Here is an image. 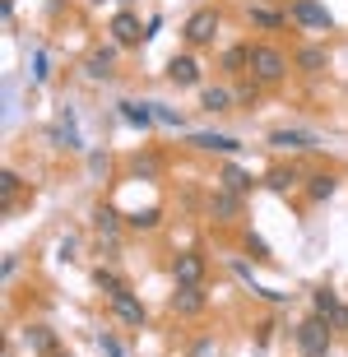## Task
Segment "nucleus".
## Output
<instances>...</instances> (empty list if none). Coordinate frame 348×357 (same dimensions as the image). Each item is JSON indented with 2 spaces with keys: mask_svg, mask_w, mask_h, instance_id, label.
I'll use <instances>...</instances> for the list:
<instances>
[{
  "mask_svg": "<svg viewBox=\"0 0 348 357\" xmlns=\"http://www.w3.org/2000/svg\"><path fill=\"white\" fill-rule=\"evenodd\" d=\"M251 79L255 84H283L288 79V56L274 42H255L251 47Z\"/></svg>",
  "mask_w": 348,
  "mask_h": 357,
  "instance_id": "obj_1",
  "label": "nucleus"
},
{
  "mask_svg": "<svg viewBox=\"0 0 348 357\" xmlns=\"http://www.w3.org/2000/svg\"><path fill=\"white\" fill-rule=\"evenodd\" d=\"M330 320H321V316H311V320H302L293 330V339H297V353L302 357H330Z\"/></svg>",
  "mask_w": 348,
  "mask_h": 357,
  "instance_id": "obj_2",
  "label": "nucleus"
},
{
  "mask_svg": "<svg viewBox=\"0 0 348 357\" xmlns=\"http://www.w3.org/2000/svg\"><path fill=\"white\" fill-rule=\"evenodd\" d=\"M288 19H293L297 28H307V33H330V28H335V14L325 10L321 0H293V5H288Z\"/></svg>",
  "mask_w": 348,
  "mask_h": 357,
  "instance_id": "obj_3",
  "label": "nucleus"
},
{
  "mask_svg": "<svg viewBox=\"0 0 348 357\" xmlns=\"http://www.w3.org/2000/svg\"><path fill=\"white\" fill-rule=\"evenodd\" d=\"M107 33H112V47H139L144 42V28H139V14L135 10H116Z\"/></svg>",
  "mask_w": 348,
  "mask_h": 357,
  "instance_id": "obj_4",
  "label": "nucleus"
},
{
  "mask_svg": "<svg viewBox=\"0 0 348 357\" xmlns=\"http://www.w3.org/2000/svg\"><path fill=\"white\" fill-rule=\"evenodd\" d=\"M181 38H186L190 47H209V42L218 38V10H195L186 19V28H181Z\"/></svg>",
  "mask_w": 348,
  "mask_h": 357,
  "instance_id": "obj_5",
  "label": "nucleus"
},
{
  "mask_svg": "<svg viewBox=\"0 0 348 357\" xmlns=\"http://www.w3.org/2000/svg\"><path fill=\"white\" fill-rule=\"evenodd\" d=\"M167 306H172L176 316H200L204 306H209V292H204V283H176V292L167 297Z\"/></svg>",
  "mask_w": 348,
  "mask_h": 357,
  "instance_id": "obj_6",
  "label": "nucleus"
},
{
  "mask_svg": "<svg viewBox=\"0 0 348 357\" xmlns=\"http://www.w3.org/2000/svg\"><path fill=\"white\" fill-rule=\"evenodd\" d=\"M172 278L176 283H204V255L200 251H176L172 255Z\"/></svg>",
  "mask_w": 348,
  "mask_h": 357,
  "instance_id": "obj_7",
  "label": "nucleus"
},
{
  "mask_svg": "<svg viewBox=\"0 0 348 357\" xmlns=\"http://www.w3.org/2000/svg\"><path fill=\"white\" fill-rule=\"evenodd\" d=\"M167 79L176 89H200V61L195 56H172L167 61Z\"/></svg>",
  "mask_w": 348,
  "mask_h": 357,
  "instance_id": "obj_8",
  "label": "nucleus"
},
{
  "mask_svg": "<svg viewBox=\"0 0 348 357\" xmlns=\"http://www.w3.org/2000/svg\"><path fill=\"white\" fill-rule=\"evenodd\" d=\"M112 316H116L121 325H130V330H144V302H139L135 292H121V297H112Z\"/></svg>",
  "mask_w": 348,
  "mask_h": 357,
  "instance_id": "obj_9",
  "label": "nucleus"
},
{
  "mask_svg": "<svg viewBox=\"0 0 348 357\" xmlns=\"http://www.w3.org/2000/svg\"><path fill=\"white\" fill-rule=\"evenodd\" d=\"M269 149H288V153H307V149H321V139L311 130H274L269 135Z\"/></svg>",
  "mask_w": 348,
  "mask_h": 357,
  "instance_id": "obj_10",
  "label": "nucleus"
},
{
  "mask_svg": "<svg viewBox=\"0 0 348 357\" xmlns=\"http://www.w3.org/2000/svg\"><path fill=\"white\" fill-rule=\"evenodd\" d=\"M209 218H218V223H237L241 218V195L237 190H214V195H209Z\"/></svg>",
  "mask_w": 348,
  "mask_h": 357,
  "instance_id": "obj_11",
  "label": "nucleus"
},
{
  "mask_svg": "<svg viewBox=\"0 0 348 357\" xmlns=\"http://www.w3.org/2000/svg\"><path fill=\"white\" fill-rule=\"evenodd\" d=\"M293 66L302 70V75H321V70H330V52H325L321 42H307V47H297Z\"/></svg>",
  "mask_w": 348,
  "mask_h": 357,
  "instance_id": "obj_12",
  "label": "nucleus"
},
{
  "mask_svg": "<svg viewBox=\"0 0 348 357\" xmlns=\"http://www.w3.org/2000/svg\"><path fill=\"white\" fill-rule=\"evenodd\" d=\"M302 181H307V176H302V172L293 167V162H288V167H269V172H265V181H260V185H269L274 195H288V190H297Z\"/></svg>",
  "mask_w": 348,
  "mask_h": 357,
  "instance_id": "obj_13",
  "label": "nucleus"
},
{
  "mask_svg": "<svg viewBox=\"0 0 348 357\" xmlns=\"http://www.w3.org/2000/svg\"><path fill=\"white\" fill-rule=\"evenodd\" d=\"M190 144H195V149H204V153H241V144L232 139V135H214V130L190 135Z\"/></svg>",
  "mask_w": 348,
  "mask_h": 357,
  "instance_id": "obj_14",
  "label": "nucleus"
},
{
  "mask_svg": "<svg viewBox=\"0 0 348 357\" xmlns=\"http://www.w3.org/2000/svg\"><path fill=\"white\" fill-rule=\"evenodd\" d=\"M335 190H339V176L335 172H311L307 176V199H311V204H325Z\"/></svg>",
  "mask_w": 348,
  "mask_h": 357,
  "instance_id": "obj_15",
  "label": "nucleus"
},
{
  "mask_svg": "<svg viewBox=\"0 0 348 357\" xmlns=\"http://www.w3.org/2000/svg\"><path fill=\"white\" fill-rule=\"evenodd\" d=\"M84 75H89V79H112V75H116V47L93 52L89 61H84Z\"/></svg>",
  "mask_w": 348,
  "mask_h": 357,
  "instance_id": "obj_16",
  "label": "nucleus"
},
{
  "mask_svg": "<svg viewBox=\"0 0 348 357\" xmlns=\"http://www.w3.org/2000/svg\"><path fill=\"white\" fill-rule=\"evenodd\" d=\"M121 121H130V126H139V130H149L153 126V102H135V98H121Z\"/></svg>",
  "mask_w": 348,
  "mask_h": 357,
  "instance_id": "obj_17",
  "label": "nucleus"
},
{
  "mask_svg": "<svg viewBox=\"0 0 348 357\" xmlns=\"http://www.w3.org/2000/svg\"><path fill=\"white\" fill-rule=\"evenodd\" d=\"M24 344L33 348V353L52 357V353H56V334H52V325H28V330H24Z\"/></svg>",
  "mask_w": 348,
  "mask_h": 357,
  "instance_id": "obj_18",
  "label": "nucleus"
},
{
  "mask_svg": "<svg viewBox=\"0 0 348 357\" xmlns=\"http://www.w3.org/2000/svg\"><path fill=\"white\" fill-rule=\"evenodd\" d=\"M246 14H251V24L260 28V33H279V28L288 24V14H279V10H265V5H251Z\"/></svg>",
  "mask_w": 348,
  "mask_h": 357,
  "instance_id": "obj_19",
  "label": "nucleus"
},
{
  "mask_svg": "<svg viewBox=\"0 0 348 357\" xmlns=\"http://www.w3.org/2000/svg\"><path fill=\"white\" fill-rule=\"evenodd\" d=\"M93 227H98V237L116 241V232H121V213L107 209V204H98V209H93Z\"/></svg>",
  "mask_w": 348,
  "mask_h": 357,
  "instance_id": "obj_20",
  "label": "nucleus"
},
{
  "mask_svg": "<svg viewBox=\"0 0 348 357\" xmlns=\"http://www.w3.org/2000/svg\"><path fill=\"white\" fill-rule=\"evenodd\" d=\"M52 139L61 149H70V153H80V149H84V139H80V130H75V116H70V112H66V121L52 130Z\"/></svg>",
  "mask_w": 348,
  "mask_h": 357,
  "instance_id": "obj_21",
  "label": "nucleus"
},
{
  "mask_svg": "<svg viewBox=\"0 0 348 357\" xmlns=\"http://www.w3.org/2000/svg\"><path fill=\"white\" fill-rule=\"evenodd\" d=\"M251 172L246 167H237V162H223V190H237V195H246L251 190Z\"/></svg>",
  "mask_w": 348,
  "mask_h": 357,
  "instance_id": "obj_22",
  "label": "nucleus"
},
{
  "mask_svg": "<svg viewBox=\"0 0 348 357\" xmlns=\"http://www.w3.org/2000/svg\"><path fill=\"white\" fill-rule=\"evenodd\" d=\"M232 98H237V93H228V89H200V107L204 112H232Z\"/></svg>",
  "mask_w": 348,
  "mask_h": 357,
  "instance_id": "obj_23",
  "label": "nucleus"
},
{
  "mask_svg": "<svg viewBox=\"0 0 348 357\" xmlns=\"http://www.w3.org/2000/svg\"><path fill=\"white\" fill-rule=\"evenodd\" d=\"M223 70L228 75H251V47H228L223 52Z\"/></svg>",
  "mask_w": 348,
  "mask_h": 357,
  "instance_id": "obj_24",
  "label": "nucleus"
},
{
  "mask_svg": "<svg viewBox=\"0 0 348 357\" xmlns=\"http://www.w3.org/2000/svg\"><path fill=\"white\" fill-rule=\"evenodd\" d=\"M93 283H98L103 292H107V302H112V297H121V292H130V288H126V278L112 274V269H103V265L93 269Z\"/></svg>",
  "mask_w": 348,
  "mask_h": 357,
  "instance_id": "obj_25",
  "label": "nucleus"
},
{
  "mask_svg": "<svg viewBox=\"0 0 348 357\" xmlns=\"http://www.w3.org/2000/svg\"><path fill=\"white\" fill-rule=\"evenodd\" d=\"M335 306H339V292L335 288H316V292H311V311H316L321 320H330V311H335Z\"/></svg>",
  "mask_w": 348,
  "mask_h": 357,
  "instance_id": "obj_26",
  "label": "nucleus"
},
{
  "mask_svg": "<svg viewBox=\"0 0 348 357\" xmlns=\"http://www.w3.org/2000/svg\"><path fill=\"white\" fill-rule=\"evenodd\" d=\"M158 223H162L158 209H144V213H130V218H126V227H135V232H153Z\"/></svg>",
  "mask_w": 348,
  "mask_h": 357,
  "instance_id": "obj_27",
  "label": "nucleus"
},
{
  "mask_svg": "<svg viewBox=\"0 0 348 357\" xmlns=\"http://www.w3.org/2000/svg\"><path fill=\"white\" fill-rule=\"evenodd\" d=\"M246 251H251V260H274V255H269V241L265 237H255V232H246Z\"/></svg>",
  "mask_w": 348,
  "mask_h": 357,
  "instance_id": "obj_28",
  "label": "nucleus"
},
{
  "mask_svg": "<svg viewBox=\"0 0 348 357\" xmlns=\"http://www.w3.org/2000/svg\"><path fill=\"white\" fill-rule=\"evenodd\" d=\"M19 185H24V181H19V172H14V167H5V172H0V195H5V199H14V190H19Z\"/></svg>",
  "mask_w": 348,
  "mask_h": 357,
  "instance_id": "obj_29",
  "label": "nucleus"
},
{
  "mask_svg": "<svg viewBox=\"0 0 348 357\" xmlns=\"http://www.w3.org/2000/svg\"><path fill=\"white\" fill-rule=\"evenodd\" d=\"M153 121H162V126H181V112H172V107L153 102Z\"/></svg>",
  "mask_w": 348,
  "mask_h": 357,
  "instance_id": "obj_30",
  "label": "nucleus"
},
{
  "mask_svg": "<svg viewBox=\"0 0 348 357\" xmlns=\"http://www.w3.org/2000/svg\"><path fill=\"white\" fill-rule=\"evenodd\" d=\"M33 79H38V84H47V79H52V70H47V52H38V56H33Z\"/></svg>",
  "mask_w": 348,
  "mask_h": 357,
  "instance_id": "obj_31",
  "label": "nucleus"
},
{
  "mask_svg": "<svg viewBox=\"0 0 348 357\" xmlns=\"http://www.w3.org/2000/svg\"><path fill=\"white\" fill-rule=\"evenodd\" d=\"M330 330H348V306H344V302L330 311Z\"/></svg>",
  "mask_w": 348,
  "mask_h": 357,
  "instance_id": "obj_32",
  "label": "nucleus"
},
{
  "mask_svg": "<svg viewBox=\"0 0 348 357\" xmlns=\"http://www.w3.org/2000/svg\"><path fill=\"white\" fill-rule=\"evenodd\" d=\"M98 348H103L107 357H126V353H121V344L112 339V334H98Z\"/></svg>",
  "mask_w": 348,
  "mask_h": 357,
  "instance_id": "obj_33",
  "label": "nucleus"
},
{
  "mask_svg": "<svg viewBox=\"0 0 348 357\" xmlns=\"http://www.w3.org/2000/svg\"><path fill=\"white\" fill-rule=\"evenodd\" d=\"M237 98H241V102H255V98H260V84H241V89H237Z\"/></svg>",
  "mask_w": 348,
  "mask_h": 357,
  "instance_id": "obj_34",
  "label": "nucleus"
},
{
  "mask_svg": "<svg viewBox=\"0 0 348 357\" xmlns=\"http://www.w3.org/2000/svg\"><path fill=\"white\" fill-rule=\"evenodd\" d=\"M158 28H162V19H158V14H153V19H149V24H144V42H153V38H158Z\"/></svg>",
  "mask_w": 348,
  "mask_h": 357,
  "instance_id": "obj_35",
  "label": "nucleus"
},
{
  "mask_svg": "<svg viewBox=\"0 0 348 357\" xmlns=\"http://www.w3.org/2000/svg\"><path fill=\"white\" fill-rule=\"evenodd\" d=\"M209 353H214V339H200V344L190 348V357H209Z\"/></svg>",
  "mask_w": 348,
  "mask_h": 357,
  "instance_id": "obj_36",
  "label": "nucleus"
},
{
  "mask_svg": "<svg viewBox=\"0 0 348 357\" xmlns=\"http://www.w3.org/2000/svg\"><path fill=\"white\" fill-rule=\"evenodd\" d=\"M52 357H75V353H61V348H56V353H52Z\"/></svg>",
  "mask_w": 348,
  "mask_h": 357,
  "instance_id": "obj_37",
  "label": "nucleus"
},
{
  "mask_svg": "<svg viewBox=\"0 0 348 357\" xmlns=\"http://www.w3.org/2000/svg\"><path fill=\"white\" fill-rule=\"evenodd\" d=\"M93 5H103V0H93Z\"/></svg>",
  "mask_w": 348,
  "mask_h": 357,
  "instance_id": "obj_38",
  "label": "nucleus"
},
{
  "mask_svg": "<svg viewBox=\"0 0 348 357\" xmlns=\"http://www.w3.org/2000/svg\"><path fill=\"white\" fill-rule=\"evenodd\" d=\"M126 5H130V0H126Z\"/></svg>",
  "mask_w": 348,
  "mask_h": 357,
  "instance_id": "obj_39",
  "label": "nucleus"
}]
</instances>
